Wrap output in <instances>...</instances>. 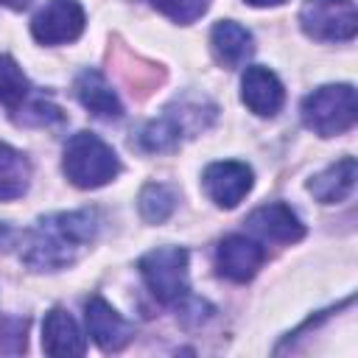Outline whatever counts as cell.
<instances>
[{"label":"cell","mask_w":358,"mask_h":358,"mask_svg":"<svg viewBox=\"0 0 358 358\" xmlns=\"http://www.w3.org/2000/svg\"><path fill=\"white\" fill-rule=\"evenodd\" d=\"M98 232L95 210L53 213L39 218V224L20 235V257L34 271H59L78 260V255L92 243Z\"/></svg>","instance_id":"1"},{"label":"cell","mask_w":358,"mask_h":358,"mask_svg":"<svg viewBox=\"0 0 358 358\" xmlns=\"http://www.w3.org/2000/svg\"><path fill=\"white\" fill-rule=\"evenodd\" d=\"M62 171L64 176L81 187V190H95L109 185L120 173V159L112 151L109 143H103L92 131H78L67 140L64 157H62Z\"/></svg>","instance_id":"2"},{"label":"cell","mask_w":358,"mask_h":358,"mask_svg":"<svg viewBox=\"0 0 358 358\" xmlns=\"http://www.w3.org/2000/svg\"><path fill=\"white\" fill-rule=\"evenodd\" d=\"M302 123L319 137H336L355 126L358 98L352 84H324L305 95L302 101Z\"/></svg>","instance_id":"3"},{"label":"cell","mask_w":358,"mask_h":358,"mask_svg":"<svg viewBox=\"0 0 358 358\" xmlns=\"http://www.w3.org/2000/svg\"><path fill=\"white\" fill-rule=\"evenodd\" d=\"M140 274L162 305L187 296V252L182 246H157L140 257Z\"/></svg>","instance_id":"4"},{"label":"cell","mask_w":358,"mask_h":358,"mask_svg":"<svg viewBox=\"0 0 358 358\" xmlns=\"http://www.w3.org/2000/svg\"><path fill=\"white\" fill-rule=\"evenodd\" d=\"M299 25L319 42H350L358 31V14L352 0H305L299 8Z\"/></svg>","instance_id":"5"},{"label":"cell","mask_w":358,"mask_h":358,"mask_svg":"<svg viewBox=\"0 0 358 358\" xmlns=\"http://www.w3.org/2000/svg\"><path fill=\"white\" fill-rule=\"evenodd\" d=\"M84 8L78 0H48L31 20V34L42 45L76 42L84 31Z\"/></svg>","instance_id":"6"},{"label":"cell","mask_w":358,"mask_h":358,"mask_svg":"<svg viewBox=\"0 0 358 358\" xmlns=\"http://www.w3.org/2000/svg\"><path fill=\"white\" fill-rule=\"evenodd\" d=\"M252 168L246 162H235V159H221L204 168L201 185L204 193L224 210H232L243 201V196L252 190Z\"/></svg>","instance_id":"7"},{"label":"cell","mask_w":358,"mask_h":358,"mask_svg":"<svg viewBox=\"0 0 358 358\" xmlns=\"http://www.w3.org/2000/svg\"><path fill=\"white\" fill-rule=\"evenodd\" d=\"M263 263H266V249L246 235H227L215 246V268L221 277L232 282L252 280Z\"/></svg>","instance_id":"8"},{"label":"cell","mask_w":358,"mask_h":358,"mask_svg":"<svg viewBox=\"0 0 358 358\" xmlns=\"http://www.w3.org/2000/svg\"><path fill=\"white\" fill-rule=\"evenodd\" d=\"M84 319H87V333L92 336V341L103 350V352H117L123 350L131 336L134 327L103 299V296H90L84 305Z\"/></svg>","instance_id":"9"},{"label":"cell","mask_w":358,"mask_h":358,"mask_svg":"<svg viewBox=\"0 0 358 358\" xmlns=\"http://www.w3.org/2000/svg\"><path fill=\"white\" fill-rule=\"evenodd\" d=\"M241 101L260 117H274L282 103H285V90L282 81L260 64L246 67L243 78H241Z\"/></svg>","instance_id":"10"},{"label":"cell","mask_w":358,"mask_h":358,"mask_svg":"<svg viewBox=\"0 0 358 358\" xmlns=\"http://www.w3.org/2000/svg\"><path fill=\"white\" fill-rule=\"evenodd\" d=\"M246 224L255 235H260L263 241H274V243H296L305 235V224L282 201H271V204L252 210Z\"/></svg>","instance_id":"11"},{"label":"cell","mask_w":358,"mask_h":358,"mask_svg":"<svg viewBox=\"0 0 358 358\" xmlns=\"http://www.w3.org/2000/svg\"><path fill=\"white\" fill-rule=\"evenodd\" d=\"M42 350L53 358H73L87 352V338L78 327V322L64 310L53 308L45 313L42 322Z\"/></svg>","instance_id":"12"},{"label":"cell","mask_w":358,"mask_h":358,"mask_svg":"<svg viewBox=\"0 0 358 358\" xmlns=\"http://www.w3.org/2000/svg\"><path fill=\"white\" fill-rule=\"evenodd\" d=\"M73 92L81 101L84 109H90L101 120H120L123 117V103L117 92L109 87V81L98 70H81L73 81Z\"/></svg>","instance_id":"13"},{"label":"cell","mask_w":358,"mask_h":358,"mask_svg":"<svg viewBox=\"0 0 358 358\" xmlns=\"http://www.w3.org/2000/svg\"><path fill=\"white\" fill-rule=\"evenodd\" d=\"M210 48L221 67L235 70V67H243L246 59L255 53V39L243 25L232 20H221L210 31Z\"/></svg>","instance_id":"14"},{"label":"cell","mask_w":358,"mask_h":358,"mask_svg":"<svg viewBox=\"0 0 358 358\" xmlns=\"http://www.w3.org/2000/svg\"><path fill=\"white\" fill-rule=\"evenodd\" d=\"M355 173H358V165L352 157H344L333 165H327L322 173H316L310 182H308V190L316 201L322 204H336V201H344L352 187H355Z\"/></svg>","instance_id":"15"},{"label":"cell","mask_w":358,"mask_h":358,"mask_svg":"<svg viewBox=\"0 0 358 358\" xmlns=\"http://www.w3.org/2000/svg\"><path fill=\"white\" fill-rule=\"evenodd\" d=\"M31 185V162L22 151L8 143H0V201L25 196Z\"/></svg>","instance_id":"16"},{"label":"cell","mask_w":358,"mask_h":358,"mask_svg":"<svg viewBox=\"0 0 358 358\" xmlns=\"http://www.w3.org/2000/svg\"><path fill=\"white\" fill-rule=\"evenodd\" d=\"M185 129L187 126H185L182 115L173 106H168L162 117H157V120H151V123H145L140 129V140L137 143H140L143 151H171V148H176L182 143Z\"/></svg>","instance_id":"17"},{"label":"cell","mask_w":358,"mask_h":358,"mask_svg":"<svg viewBox=\"0 0 358 358\" xmlns=\"http://www.w3.org/2000/svg\"><path fill=\"white\" fill-rule=\"evenodd\" d=\"M176 201H179V193L173 185H165V182H148L143 190H140V215L143 221L148 224H162L171 218V213L176 210Z\"/></svg>","instance_id":"18"},{"label":"cell","mask_w":358,"mask_h":358,"mask_svg":"<svg viewBox=\"0 0 358 358\" xmlns=\"http://www.w3.org/2000/svg\"><path fill=\"white\" fill-rule=\"evenodd\" d=\"M28 90L31 87H28V78H25L22 67L11 56L0 53V103L14 112L28 98Z\"/></svg>","instance_id":"19"},{"label":"cell","mask_w":358,"mask_h":358,"mask_svg":"<svg viewBox=\"0 0 358 358\" xmlns=\"http://www.w3.org/2000/svg\"><path fill=\"white\" fill-rule=\"evenodd\" d=\"M11 115H14V120L20 126H53V123H62L64 120L62 109L56 103L45 101V98H34V101L25 98Z\"/></svg>","instance_id":"20"},{"label":"cell","mask_w":358,"mask_h":358,"mask_svg":"<svg viewBox=\"0 0 358 358\" xmlns=\"http://www.w3.org/2000/svg\"><path fill=\"white\" fill-rule=\"evenodd\" d=\"M151 6L159 14H165L168 20L179 22V25H187L210 8V0H151Z\"/></svg>","instance_id":"21"},{"label":"cell","mask_w":358,"mask_h":358,"mask_svg":"<svg viewBox=\"0 0 358 358\" xmlns=\"http://www.w3.org/2000/svg\"><path fill=\"white\" fill-rule=\"evenodd\" d=\"M25 327H28V322L3 316L0 319V352H22L25 350Z\"/></svg>","instance_id":"22"},{"label":"cell","mask_w":358,"mask_h":358,"mask_svg":"<svg viewBox=\"0 0 358 358\" xmlns=\"http://www.w3.org/2000/svg\"><path fill=\"white\" fill-rule=\"evenodd\" d=\"M17 241H20V232H14V229H8L6 224H0V249L14 246Z\"/></svg>","instance_id":"23"},{"label":"cell","mask_w":358,"mask_h":358,"mask_svg":"<svg viewBox=\"0 0 358 358\" xmlns=\"http://www.w3.org/2000/svg\"><path fill=\"white\" fill-rule=\"evenodd\" d=\"M0 6L14 8V11H22V8H28V6H31V0H0Z\"/></svg>","instance_id":"24"},{"label":"cell","mask_w":358,"mask_h":358,"mask_svg":"<svg viewBox=\"0 0 358 358\" xmlns=\"http://www.w3.org/2000/svg\"><path fill=\"white\" fill-rule=\"evenodd\" d=\"M246 3H249V6H260V8H263V6H282L285 0H246Z\"/></svg>","instance_id":"25"}]
</instances>
